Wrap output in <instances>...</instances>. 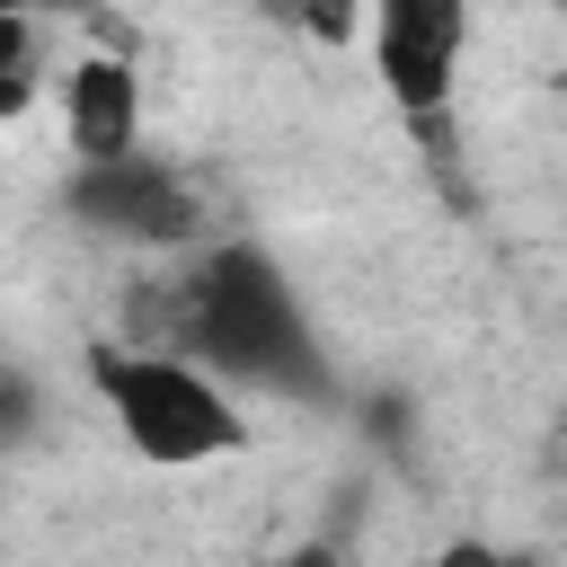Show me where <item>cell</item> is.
I'll list each match as a JSON object with an SVG mask.
<instances>
[{
  "label": "cell",
  "instance_id": "6da1fadb",
  "mask_svg": "<svg viewBox=\"0 0 567 567\" xmlns=\"http://www.w3.org/2000/svg\"><path fill=\"white\" fill-rule=\"evenodd\" d=\"M177 354H204L213 381H257V390H284V399H337L328 354H319L292 284L248 239L204 248L177 275Z\"/></svg>",
  "mask_w": 567,
  "mask_h": 567
},
{
  "label": "cell",
  "instance_id": "ba28073f",
  "mask_svg": "<svg viewBox=\"0 0 567 567\" xmlns=\"http://www.w3.org/2000/svg\"><path fill=\"white\" fill-rule=\"evenodd\" d=\"M434 567H549V558L523 549V540H443Z\"/></svg>",
  "mask_w": 567,
  "mask_h": 567
},
{
  "label": "cell",
  "instance_id": "3957f363",
  "mask_svg": "<svg viewBox=\"0 0 567 567\" xmlns=\"http://www.w3.org/2000/svg\"><path fill=\"white\" fill-rule=\"evenodd\" d=\"M71 221L124 248H195L204 239V195L168 159H124V168H71Z\"/></svg>",
  "mask_w": 567,
  "mask_h": 567
},
{
  "label": "cell",
  "instance_id": "7a4b0ae2",
  "mask_svg": "<svg viewBox=\"0 0 567 567\" xmlns=\"http://www.w3.org/2000/svg\"><path fill=\"white\" fill-rule=\"evenodd\" d=\"M89 390L106 399L115 434L159 461V470H195V461H221L248 443V416H239V390L213 381L204 363L186 354H151V346H124V337H97L89 346Z\"/></svg>",
  "mask_w": 567,
  "mask_h": 567
},
{
  "label": "cell",
  "instance_id": "8992f818",
  "mask_svg": "<svg viewBox=\"0 0 567 567\" xmlns=\"http://www.w3.org/2000/svg\"><path fill=\"white\" fill-rule=\"evenodd\" d=\"M35 80H44V27L9 9V18H0V115H27Z\"/></svg>",
  "mask_w": 567,
  "mask_h": 567
},
{
  "label": "cell",
  "instance_id": "5b68a950",
  "mask_svg": "<svg viewBox=\"0 0 567 567\" xmlns=\"http://www.w3.org/2000/svg\"><path fill=\"white\" fill-rule=\"evenodd\" d=\"M62 142L80 168L142 159V80L124 53H71L62 62Z\"/></svg>",
  "mask_w": 567,
  "mask_h": 567
},
{
  "label": "cell",
  "instance_id": "277c9868",
  "mask_svg": "<svg viewBox=\"0 0 567 567\" xmlns=\"http://www.w3.org/2000/svg\"><path fill=\"white\" fill-rule=\"evenodd\" d=\"M461 44H470V9L461 0H381L372 9V71H381V89H390V106L408 124L452 115Z\"/></svg>",
  "mask_w": 567,
  "mask_h": 567
},
{
  "label": "cell",
  "instance_id": "9c48e42d",
  "mask_svg": "<svg viewBox=\"0 0 567 567\" xmlns=\"http://www.w3.org/2000/svg\"><path fill=\"white\" fill-rule=\"evenodd\" d=\"M284 567H337V558H328V549H292Z\"/></svg>",
  "mask_w": 567,
  "mask_h": 567
},
{
  "label": "cell",
  "instance_id": "52a82bcc",
  "mask_svg": "<svg viewBox=\"0 0 567 567\" xmlns=\"http://www.w3.org/2000/svg\"><path fill=\"white\" fill-rule=\"evenodd\" d=\"M408 133H416V151H425L434 186H443L452 204H470V177H461V142H452V115H425V124H408Z\"/></svg>",
  "mask_w": 567,
  "mask_h": 567
}]
</instances>
